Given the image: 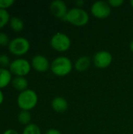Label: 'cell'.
I'll use <instances>...</instances> for the list:
<instances>
[{"mask_svg":"<svg viewBox=\"0 0 133 134\" xmlns=\"http://www.w3.org/2000/svg\"><path fill=\"white\" fill-rule=\"evenodd\" d=\"M22 134H42V132L38 125L34 123H30L24 127Z\"/></svg>","mask_w":133,"mask_h":134,"instance_id":"cell-17","label":"cell"},{"mask_svg":"<svg viewBox=\"0 0 133 134\" xmlns=\"http://www.w3.org/2000/svg\"><path fill=\"white\" fill-rule=\"evenodd\" d=\"M2 134H19V133H18V132H17L16 130H13V129H8V130H5Z\"/></svg>","mask_w":133,"mask_h":134,"instance_id":"cell-24","label":"cell"},{"mask_svg":"<svg viewBox=\"0 0 133 134\" xmlns=\"http://www.w3.org/2000/svg\"><path fill=\"white\" fill-rule=\"evenodd\" d=\"M75 4H76V7H78V8H82L83 5H84V4H85V2H84V1H82V0H78V1H76L75 2Z\"/></svg>","mask_w":133,"mask_h":134,"instance_id":"cell-25","label":"cell"},{"mask_svg":"<svg viewBox=\"0 0 133 134\" xmlns=\"http://www.w3.org/2000/svg\"><path fill=\"white\" fill-rule=\"evenodd\" d=\"M17 120L20 124L25 125V126L29 125L31 121V115L30 111L21 110L17 115Z\"/></svg>","mask_w":133,"mask_h":134,"instance_id":"cell-16","label":"cell"},{"mask_svg":"<svg viewBox=\"0 0 133 134\" xmlns=\"http://www.w3.org/2000/svg\"><path fill=\"white\" fill-rule=\"evenodd\" d=\"M53 110L57 113H63L68 108V103L67 100L62 97H56L51 102Z\"/></svg>","mask_w":133,"mask_h":134,"instance_id":"cell-11","label":"cell"},{"mask_svg":"<svg viewBox=\"0 0 133 134\" xmlns=\"http://www.w3.org/2000/svg\"><path fill=\"white\" fill-rule=\"evenodd\" d=\"M10 42L9 35L2 31H0V46H8Z\"/></svg>","mask_w":133,"mask_h":134,"instance_id":"cell-19","label":"cell"},{"mask_svg":"<svg viewBox=\"0 0 133 134\" xmlns=\"http://www.w3.org/2000/svg\"><path fill=\"white\" fill-rule=\"evenodd\" d=\"M4 94H3V93H2V90L0 89V105L3 103V101H4Z\"/></svg>","mask_w":133,"mask_h":134,"instance_id":"cell-26","label":"cell"},{"mask_svg":"<svg viewBox=\"0 0 133 134\" xmlns=\"http://www.w3.org/2000/svg\"><path fill=\"white\" fill-rule=\"evenodd\" d=\"M12 86L14 88V90L22 92L28 88V81L25 77L23 76H16L14 79H12Z\"/></svg>","mask_w":133,"mask_h":134,"instance_id":"cell-13","label":"cell"},{"mask_svg":"<svg viewBox=\"0 0 133 134\" xmlns=\"http://www.w3.org/2000/svg\"><path fill=\"white\" fill-rule=\"evenodd\" d=\"M129 49H130L131 52L133 53V40L131 41V42H130V44H129Z\"/></svg>","mask_w":133,"mask_h":134,"instance_id":"cell-27","label":"cell"},{"mask_svg":"<svg viewBox=\"0 0 133 134\" xmlns=\"http://www.w3.org/2000/svg\"><path fill=\"white\" fill-rule=\"evenodd\" d=\"M63 20L75 27H84L89 23V16L84 9L74 7L68 10Z\"/></svg>","mask_w":133,"mask_h":134,"instance_id":"cell-2","label":"cell"},{"mask_svg":"<svg viewBox=\"0 0 133 134\" xmlns=\"http://www.w3.org/2000/svg\"><path fill=\"white\" fill-rule=\"evenodd\" d=\"M12 82V73L9 69L0 68V89L6 87Z\"/></svg>","mask_w":133,"mask_h":134,"instance_id":"cell-14","label":"cell"},{"mask_svg":"<svg viewBox=\"0 0 133 134\" xmlns=\"http://www.w3.org/2000/svg\"><path fill=\"white\" fill-rule=\"evenodd\" d=\"M45 134H62L61 132L56 129H49L46 132H45Z\"/></svg>","mask_w":133,"mask_h":134,"instance_id":"cell-23","label":"cell"},{"mask_svg":"<svg viewBox=\"0 0 133 134\" xmlns=\"http://www.w3.org/2000/svg\"><path fill=\"white\" fill-rule=\"evenodd\" d=\"M130 5H131V6L133 8V0H132V1L130 2Z\"/></svg>","mask_w":133,"mask_h":134,"instance_id":"cell-28","label":"cell"},{"mask_svg":"<svg viewBox=\"0 0 133 134\" xmlns=\"http://www.w3.org/2000/svg\"><path fill=\"white\" fill-rule=\"evenodd\" d=\"M132 71H133V68H132Z\"/></svg>","mask_w":133,"mask_h":134,"instance_id":"cell-29","label":"cell"},{"mask_svg":"<svg viewBox=\"0 0 133 134\" xmlns=\"http://www.w3.org/2000/svg\"><path fill=\"white\" fill-rule=\"evenodd\" d=\"M9 70L10 72L16 76H23L25 77L31 70V63L24 59V58H16L11 61Z\"/></svg>","mask_w":133,"mask_h":134,"instance_id":"cell-6","label":"cell"},{"mask_svg":"<svg viewBox=\"0 0 133 134\" xmlns=\"http://www.w3.org/2000/svg\"><path fill=\"white\" fill-rule=\"evenodd\" d=\"M107 2L111 7L118 8L124 4V0H109Z\"/></svg>","mask_w":133,"mask_h":134,"instance_id":"cell-22","label":"cell"},{"mask_svg":"<svg viewBox=\"0 0 133 134\" xmlns=\"http://www.w3.org/2000/svg\"><path fill=\"white\" fill-rule=\"evenodd\" d=\"M9 20L10 16L7 9H0V29H2L8 23H9Z\"/></svg>","mask_w":133,"mask_h":134,"instance_id":"cell-18","label":"cell"},{"mask_svg":"<svg viewBox=\"0 0 133 134\" xmlns=\"http://www.w3.org/2000/svg\"><path fill=\"white\" fill-rule=\"evenodd\" d=\"M31 64L35 71L38 72H45L49 69H50L51 63L45 56L37 54L32 57Z\"/></svg>","mask_w":133,"mask_h":134,"instance_id":"cell-10","label":"cell"},{"mask_svg":"<svg viewBox=\"0 0 133 134\" xmlns=\"http://www.w3.org/2000/svg\"><path fill=\"white\" fill-rule=\"evenodd\" d=\"M49 10L53 16L62 20H64L68 9L66 3L62 0H54L49 5Z\"/></svg>","mask_w":133,"mask_h":134,"instance_id":"cell-9","label":"cell"},{"mask_svg":"<svg viewBox=\"0 0 133 134\" xmlns=\"http://www.w3.org/2000/svg\"><path fill=\"white\" fill-rule=\"evenodd\" d=\"M73 67L74 65L70 58L60 56L51 62L50 70L53 75L58 77H64L71 72Z\"/></svg>","mask_w":133,"mask_h":134,"instance_id":"cell-1","label":"cell"},{"mask_svg":"<svg viewBox=\"0 0 133 134\" xmlns=\"http://www.w3.org/2000/svg\"><path fill=\"white\" fill-rule=\"evenodd\" d=\"M90 11L94 17L100 20H103L111 15V7L107 2L96 1L92 5Z\"/></svg>","mask_w":133,"mask_h":134,"instance_id":"cell-7","label":"cell"},{"mask_svg":"<svg viewBox=\"0 0 133 134\" xmlns=\"http://www.w3.org/2000/svg\"><path fill=\"white\" fill-rule=\"evenodd\" d=\"M50 46L54 50L63 53L69 50L71 46V41L67 35L63 32H57L52 36L50 39Z\"/></svg>","mask_w":133,"mask_h":134,"instance_id":"cell-5","label":"cell"},{"mask_svg":"<svg viewBox=\"0 0 133 134\" xmlns=\"http://www.w3.org/2000/svg\"><path fill=\"white\" fill-rule=\"evenodd\" d=\"M14 0H0V9H6L14 4Z\"/></svg>","mask_w":133,"mask_h":134,"instance_id":"cell-21","label":"cell"},{"mask_svg":"<svg viewBox=\"0 0 133 134\" xmlns=\"http://www.w3.org/2000/svg\"><path fill=\"white\" fill-rule=\"evenodd\" d=\"M92 63L91 59L88 56H82L78 57L74 62V67L78 72H84L89 69Z\"/></svg>","mask_w":133,"mask_h":134,"instance_id":"cell-12","label":"cell"},{"mask_svg":"<svg viewBox=\"0 0 133 134\" xmlns=\"http://www.w3.org/2000/svg\"><path fill=\"white\" fill-rule=\"evenodd\" d=\"M9 25L13 31L17 32L21 31L24 27V23L19 16H12L9 20Z\"/></svg>","mask_w":133,"mask_h":134,"instance_id":"cell-15","label":"cell"},{"mask_svg":"<svg viewBox=\"0 0 133 134\" xmlns=\"http://www.w3.org/2000/svg\"><path fill=\"white\" fill-rule=\"evenodd\" d=\"M113 61L112 54L107 50H100L96 53L93 56L92 62L94 65L100 69L108 68Z\"/></svg>","mask_w":133,"mask_h":134,"instance_id":"cell-8","label":"cell"},{"mask_svg":"<svg viewBox=\"0 0 133 134\" xmlns=\"http://www.w3.org/2000/svg\"><path fill=\"white\" fill-rule=\"evenodd\" d=\"M10 63L9 57L6 54H0V66L5 68L6 66H9Z\"/></svg>","mask_w":133,"mask_h":134,"instance_id":"cell-20","label":"cell"},{"mask_svg":"<svg viewBox=\"0 0 133 134\" xmlns=\"http://www.w3.org/2000/svg\"><path fill=\"white\" fill-rule=\"evenodd\" d=\"M31 47L30 42L25 37H16L10 40L8 45L9 51L16 56H22L26 54Z\"/></svg>","mask_w":133,"mask_h":134,"instance_id":"cell-4","label":"cell"},{"mask_svg":"<svg viewBox=\"0 0 133 134\" xmlns=\"http://www.w3.org/2000/svg\"><path fill=\"white\" fill-rule=\"evenodd\" d=\"M38 97L36 92L33 90L27 89L24 91H22L19 93L16 103L18 107L24 111H30L34 108L38 104Z\"/></svg>","mask_w":133,"mask_h":134,"instance_id":"cell-3","label":"cell"}]
</instances>
